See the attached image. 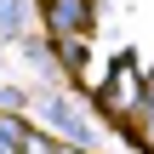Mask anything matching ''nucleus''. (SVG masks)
<instances>
[{"mask_svg": "<svg viewBox=\"0 0 154 154\" xmlns=\"http://www.w3.org/2000/svg\"><path fill=\"white\" fill-rule=\"evenodd\" d=\"M29 131L34 126H23L17 114H0V154H23L29 149Z\"/></svg>", "mask_w": 154, "mask_h": 154, "instance_id": "2", "label": "nucleus"}, {"mask_svg": "<svg viewBox=\"0 0 154 154\" xmlns=\"http://www.w3.org/2000/svg\"><path fill=\"white\" fill-rule=\"evenodd\" d=\"M0 34H6V40L23 34V0H0Z\"/></svg>", "mask_w": 154, "mask_h": 154, "instance_id": "3", "label": "nucleus"}, {"mask_svg": "<svg viewBox=\"0 0 154 154\" xmlns=\"http://www.w3.org/2000/svg\"><path fill=\"white\" fill-rule=\"evenodd\" d=\"M40 114H46V120H51V131H57L63 143H74V149H86V143L97 137V126L86 120V109H80V103H69V97H57V91H51V97H40Z\"/></svg>", "mask_w": 154, "mask_h": 154, "instance_id": "1", "label": "nucleus"}]
</instances>
